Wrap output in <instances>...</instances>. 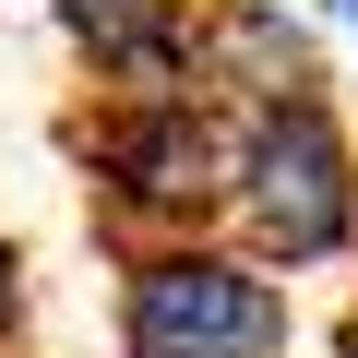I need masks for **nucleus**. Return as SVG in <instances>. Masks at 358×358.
Wrapping results in <instances>:
<instances>
[{"mask_svg":"<svg viewBox=\"0 0 358 358\" xmlns=\"http://www.w3.org/2000/svg\"><path fill=\"white\" fill-rule=\"evenodd\" d=\"M227 239H251L299 287H358V131L334 96L227 108Z\"/></svg>","mask_w":358,"mask_h":358,"instance_id":"nucleus-1","label":"nucleus"},{"mask_svg":"<svg viewBox=\"0 0 358 358\" xmlns=\"http://www.w3.org/2000/svg\"><path fill=\"white\" fill-rule=\"evenodd\" d=\"M108 334L120 358H299L310 310H299V275H275L251 239L179 227V239L108 251Z\"/></svg>","mask_w":358,"mask_h":358,"instance_id":"nucleus-2","label":"nucleus"},{"mask_svg":"<svg viewBox=\"0 0 358 358\" xmlns=\"http://www.w3.org/2000/svg\"><path fill=\"white\" fill-rule=\"evenodd\" d=\"M72 167H84V215H96L108 251L215 227V203H227V108L203 84H84Z\"/></svg>","mask_w":358,"mask_h":358,"instance_id":"nucleus-3","label":"nucleus"},{"mask_svg":"<svg viewBox=\"0 0 358 358\" xmlns=\"http://www.w3.org/2000/svg\"><path fill=\"white\" fill-rule=\"evenodd\" d=\"M215 108H275V96H334V48L299 0H203V48H192Z\"/></svg>","mask_w":358,"mask_h":358,"instance_id":"nucleus-4","label":"nucleus"},{"mask_svg":"<svg viewBox=\"0 0 358 358\" xmlns=\"http://www.w3.org/2000/svg\"><path fill=\"white\" fill-rule=\"evenodd\" d=\"M84 84H203V0H36Z\"/></svg>","mask_w":358,"mask_h":358,"instance_id":"nucleus-5","label":"nucleus"},{"mask_svg":"<svg viewBox=\"0 0 358 358\" xmlns=\"http://www.w3.org/2000/svg\"><path fill=\"white\" fill-rule=\"evenodd\" d=\"M24 334H36V275H24V239L0 227V358H24Z\"/></svg>","mask_w":358,"mask_h":358,"instance_id":"nucleus-6","label":"nucleus"},{"mask_svg":"<svg viewBox=\"0 0 358 358\" xmlns=\"http://www.w3.org/2000/svg\"><path fill=\"white\" fill-rule=\"evenodd\" d=\"M334 13H346V36H358V0H334Z\"/></svg>","mask_w":358,"mask_h":358,"instance_id":"nucleus-7","label":"nucleus"}]
</instances>
